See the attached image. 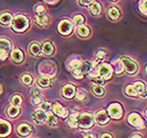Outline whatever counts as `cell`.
Masks as SVG:
<instances>
[{
  "label": "cell",
  "instance_id": "obj_23",
  "mask_svg": "<svg viewBox=\"0 0 147 138\" xmlns=\"http://www.w3.org/2000/svg\"><path fill=\"white\" fill-rule=\"evenodd\" d=\"M37 83H38V86H41V88H49V86H52V80H51V78H49V77L41 76L40 78H38Z\"/></svg>",
  "mask_w": 147,
  "mask_h": 138
},
{
  "label": "cell",
  "instance_id": "obj_34",
  "mask_svg": "<svg viewBox=\"0 0 147 138\" xmlns=\"http://www.w3.org/2000/svg\"><path fill=\"white\" fill-rule=\"evenodd\" d=\"M101 5H100V3L98 2H92V6H90V12H92V15H99L100 13H101Z\"/></svg>",
  "mask_w": 147,
  "mask_h": 138
},
{
  "label": "cell",
  "instance_id": "obj_41",
  "mask_svg": "<svg viewBox=\"0 0 147 138\" xmlns=\"http://www.w3.org/2000/svg\"><path fill=\"white\" fill-rule=\"evenodd\" d=\"M74 22H75L76 24L83 25V22H84V18H83V16H81V15L75 16V18H74Z\"/></svg>",
  "mask_w": 147,
  "mask_h": 138
},
{
  "label": "cell",
  "instance_id": "obj_36",
  "mask_svg": "<svg viewBox=\"0 0 147 138\" xmlns=\"http://www.w3.org/2000/svg\"><path fill=\"white\" fill-rule=\"evenodd\" d=\"M92 92H94V94L97 96H103L105 94V90L103 86H92Z\"/></svg>",
  "mask_w": 147,
  "mask_h": 138
},
{
  "label": "cell",
  "instance_id": "obj_22",
  "mask_svg": "<svg viewBox=\"0 0 147 138\" xmlns=\"http://www.w3.org/2000/svg\"><path fill=\"white\" fill-rule=\"evenodd\" d=\"M35 21L37 22L38 25H41V27H44L49 23V16L46 14H40V15H37L35 17Z\"/></svg>",
  "mask_w": 147,
  "mask_h": 138
},
{
  "label": "cell",
  "instance_id": "obj_10",
  "mask_svg": "<svg viewBox=\"0 0 147 138\" xmlns=\"http://www.w3.org/2000/svg\"><path fill=\"white\" fill-rule=\"evenodd\" d=\"M94 119H95L99 124L104 126V124H106V123L109 121V116H108L107 112L105 110H99L96 112Z\"/></svg>",
  "mask_w": 147,
  "mask_h": 138
},
{
  "label": "cell",
  "instance_id": "obj_29",
  "mask_svg": "<svg viewBox=\"0 0 147 138\" xmlns=\"http://www.w3.org/2000/svg\"><path fill=\"white\" fill-rule=\"evenodd\" d=\"M120 15H121V13H120V11L116 6H113V7L109 9V11H108V16H109V18L113 19V20L119 19Z\"/></svg>",
  "mask_w": 147,
  "mask_h": 138
},
{
  "label": "cell",
  "instance_id": "obj_16",
  "mask_svg": "<svg viewBox=\"0 0 147 138\" xmlns=\"http://www.w3.org/2000/svg\"><path fill=\"white\" fill-rule=\"evenodd\" d=\"M32 131H33L32 126L28 123H21L18 126V133L20 134V136H23V137H26V136L30 135Z\"/></svg>",
  "mask_w": 147,
  "mask_h": 138
},
{
  "label": "cell",
  "instance_id": "obj_28",
  "mask_svg": "<svg viewBox=\"0 0 147 138\" xmlns=\"http://www.w3.org/2000/svg\"><path fill=\"white\" fill-rule=\"evenodd\" d=\"M12 15L9 13H3L0 16V23H2L3 25H9V23L12 22Z\"/></svg>",
  "mask_w": 147,
  "mask_h": 138
},
{
  "label": "cell",
  "instance_id": "obj_3",
  "mask_svg": "<svg viewBox=\"0 0 147 138\" xmlns=\"http://www.w3.org/2000/svg\"><path fill=\"white\" fill-rule=\"evenodd\" d=\"M121 62H122L123 65V69L125 70V72L129 75H136V74L138 73L139 71V67L137 65V62L134 61L132 59H130L129 57L127 56H122L121 57Z\"/></svg>",
  "mask_w": 147,
  "mask_h": 138
},
{
  "label": "cell",
  "instance_id": "obj_6",
  "mask_svg": "<svg viewBox=\"0 0 147 138\" xmlns=\"http://www.w3.org/2000/svg\"><path fill=\"white\" fill-rule=\"evenodd\" d=\"M74 30V25L71 21H69L68 19H64L60 21L58 25V31L60 34L62 35H69Z\"/></svg>",
  "mask_w": 147,
  "mask_h": 138
},
{
  "label": "cell",
  "instance_id": "obj_12",
  "mask_svg": "<svg viewBox=\"0 0 147 138\" xmlns=\"http://www.w3.org/2000/svg\"><path fill=\"white\" fill-rule=\"evenodd\" d=\"M75 94H76V88L74 86L66 84V86H63V89H62V96L64 98L71 99L75 96Z\"/></svg>",
  "mask_w": 147,
  "mask_h": 138
},
{
  "label": "cell",
  "instance_id": "obj_40",
  "mask_svg": "<svg viewBox=\"0 0 147 138\" xmlns=\"http://www.w3.org/2000/svg\"><path fill=\"white\" fill-rule=\"evenodd\" d=\"M35 12L37 13V15L44 14V12H45V7H44V5H43V4L39 3V4H37L36 7H35Z\"/></svg>",
  "mask_w": 147,
  "mask_h": 138
},
{
  "label": "cell",
  "instance_id": "obj_47",
  "mask_svg": "<svg viewBox=\"0 0 147 138\" xmlns=\"http://www.w3.org/2000/svg\"><path fill=\"white\" fill-rule=\"evenodd\" d=\"M92 2L94 1H79V4L80 5H84V6H87V5H92Z\"/></svg>",
  "mask_w": 147,
  "mask_h": 138
},
{
  "label": "cell",
  "instance_id": "obj_7",
  "mask_svg": "<svg viewBox=\"0 0 147 138\" xmlns=\"http://www.w3.org/2000/svg\"><path fill=\"white\" fill-rule=\"evenodd\" d=\"M128 122L131 126L138 128V129H143L145 126V122L141 115H139L138 113H131L128 116Z\"/></svg>",
  "mask_w": 147,
  "mask_h": 138
},
{
  "label": "cell",
  "instance_id": "obj_37",
  "mask_svg": "<svg viewBox=\"0 0 147 138\" xmlns=\"http://www.w3.org/2000/svg\"><path fill=\"white\" fill-rule=\"evenodd\" d=\"M21 81L25 86H31L32 82H33V78H32V76L28 75V74H23L21 77Z\"/></svg>",
  "mask_w": 147,
  "mask_h": 138
},
{
  "label": "cell",
  "instance_id": "obj_30",
  "mask_svg": "<svg viewBox=\"0 0 147 138\" xmlns=\"http://www.w3.org/2000/svg\"><path fill=\"white\" fill-rule=\"evenodd\" d=\"M75 96H76V98L78 100H80V101H85L86 99H87V93H86V91L84 89L78 90L76 92V94H75Z\"/></svg>",
  "mask_w": 147,
  "mask_h": 138
},
{
  "label": "cell",
  "instance_id": "obj_31",
  "mask_svg": "<svg viewBox=\"0 0 147 138\" xmlns=\"http://www.w3.org/2000/svg\"><path fill=\"white\" fill-rule=\"evenodd\" d=\"M7 114H9V116L11 117V118H16V117L20 114V109L12 105V107H9V110H7Z\"/></svg>",
  "mask_w": 147,
  "mask_h": 138
},
{
  "label": "cell",
  "instance_id": "obj_35",
  "mask_svg": "<svg viewBox=\"0 0 147 138\" xmlns=\"http://www.w3.org/2000/svg\"><path fill=\"white\" fill-rule=\"evenodd\" d=\"M106 56H107V53L105 52L104 50H99L98 52H97V54H96L95 60L99 63L100 61L104 60V59L106 58Z\"/></svg>",
  "mask_w": 147,
  "mask_h": 138
},
{
  "label": "cell",
  "instance_id": "obj_46",
  "mask_svg": "<svg viewBox=\"0 0 147 138\" xmlns=\"http://www.w3.org/2000/svg\"><path fill=\"white\" fill-rule=\"evenodd\" d=\"M84 138H97L95 133L92 132H85L84 133Z\"/></svg>",
  "mask_w": 147,
  "mask_h": 138
},
{
  "label": "cell",
  "instance_id": "obj_42",
  "mask_svg": "<svg viewBox=\"0 0 147 138\" xmlns=\"http://www.w3.org/2000/svg\"><path fill=\"white\" fill-rule=\"evenodd\" d=\"M73 76L75 77L76 79L79 80V79H82L83 77H84V75H83V74L80 73V72H79V71H78V70H76V71H74V72H73Z\"/></svg>",
  "mask_w": 147,
  "mask_h": 138
},
{
  "label": "cell",
  "instance_id": "obj_39",
  "mask_svg": "<svg viewBox=\"0 0 147 138\" xmlns=\"http://www.w3.org/2000/svg\"><path fill=\"white\" fill-rule=\"evenodd\" d=\"M51 109H52V104L47 101H42V103L40 104V111L42 112H49Z\"/></svg>",
  "mask_w": 147,
  "mask_h": 138
},
{
  "label": "cell",
  "instance_id": "obj_26",
  "mask_svg": "<svg viewBox=\"0 0 147 138\" xmlns=\"http://www.w3.org/2000/svg\"><path fill=\"white\" fill-rule=\"evenodd\" d=\"M45 115H46V121H47V124H49V126H56L58 124L57 117H56V115H54L52 112H47Z\"/></svg>",
  "mask_w": 147,
  "mask_h": 138
},
{
  "label": "cell",
  "instance_id": "obj_45",
  "mask_svg": "<svg viewBox=\"0 0 147 138\" xmlns=\"http://www.w3.org/2000/svg\"><path fill=\"white\" fill-rule=\"evenodd\" d=\"M7 55H9L7 52L0 50V60H5V59L7 58Z\"/></svg>",
  "mask_w": 147,
  "mask_h": 138
},
{
  "label": "cell",
  "instance_id": "obj_38",
  "mask_svg": "<svg viewBox=\"0 0 147 138\" xmlns=\"http://www.w3.org/2000/svg\"><path fill=\"white\" fill-rule=\"evenodd\" d=\"M125 93L128 96H131V97H136V96H137V93H136V91H135V89H134V86H132V84H129V86H126Z\"/></svg>",
  "mask_w": 147,
  "mask_h": 138
},
{
  "label": "cell",
  "instance_id": "obj_49",
  "mask_svg": "<svg viewBox=\"0 0 147 138\" xmlns=\"http://www.w3.org/2000/svg\"><path fill=\"white\" fill-rule=\"evenodd\" d=\"M101 138H113V136L110 135L109 133H104V134L101 136Z\"/></svg>",
  "mask_w": 147,
  "mask_h": 138
},
{
  "label": "cell",
  "instance_id": "obj_2",
  "mask_svg": "<svg viewBox=\"0 0 147 138\" xmlns=\"http://www.w3.org/2000/svg\"><path fill=\"white\" fill-rule=\"evenodd\" d=\"M11 25H12L13 30L18 33L24 32L28 28V19L23 15H18L14 19H12Z\"/></svg>",
  "mask_w": 147,
  "mask_h": 138
},
{
  "label": "cell",
  "instance_id": "obj_17",
  "mask_svg": "<svg viewBox=\"0 0 147 138\" xmlns=\"http://www.w3.org/2000/svg\"><path fill=\"white\" fill-rule=\"evenodd\" d=\"M32 116H33V119H34L37 123H43L46 120L45 113L42 112V111H40V110L35 111Z\"/></svg>",
  "mask_w": 147,
  "mask_h": 138
},
{
  "label": "cell",
  "instance_id": "obj_19",
  "mask_svg": "<svg viewBox=\"0 0 147 138\" xmlns=\"http://www.w3.org/2000/svg\"><path fill=\"white\" fill-rule=\"evenodd\" d=\"M12 59H13V61H15L16 63H20V62L24 59V54H23V53H22L19 49L13 50Z\"/></svg>",
  "mask_w": 147,
  "mask_h": 138
},
{
  "label": "cell",
  "instance_id": "obj_11",
  "mask_svg": "<svg viewBox=\"0 0 147 138\" xmlns=\"http://www.w3.org/2000/svg\"><path fill=\"white\" fill-rule=\"evenodd\" d=\"M81 62H82V60H81L79 57L71 56V57H69V58L67 59V61H66V68H67L68 71L74 72V71H76L77 69L79 68V65Z\"/></svg>",
  "mask_w": 147,
  "mask_h": 138
},
{
  "label": "cell",
  "instance_id": "obj_48",
  "mask_svg": "<svg viewBox=\"0 0 147 138\" xmlns=\"http://www.w3.org/2000/svg\"><path fill=\"white\" fill-rule=\"evenodd\" d=\"M129 138H143V137H142L141 134H139V133H135V134H132Z\"/></svg>",
  "mask_w": 147,
  "mask_h": 138
},
{
  "label": "cell",
  "instance_id": "obj_8",
  "mask_svg": "<svg viewBox=\"0 0 147 138\" xmlns=\"http://www.w3.org/2000/svg\"><path fill=\"white\" fill-rule=\"evenodd\" d=\"M98 74L99 77L102 78L103 80H107L111 78V74H113V70L110 68V65H101L98 67Z\"/></svg>",
  "mask_w": 147,
  "mask_h": 138
},
{
  "label": "cell",
  "instance_id": "obj_14",
  "mask_svg": "<svg viewBox=\"0 0 147 138\" xmlns=\"http://www.w3.org/2000/svg\"><path fill=\"white\" fill-rule=\"evenodd\" d=\"M132 86H134V89H135L136 93H137V96H143V97H145V95H146V86H145L144 82L137 81Z\"/></svg>",
  "mask_w": 147,
  "mask_h": 138
},
{
  "label": "cell",
  "instance_id": "obj_1",
  "mask_svg": "<svg viewBox=\"0 0 147 138\" xmlns=\"http://www.w3.org/2000/svg\"><path fill=\"white\" fill-rule=\"evenodd\" d=\"M95 123V119L90 113L84 112V113H79L77 117V126H79L83 130L90 129Z\"/></svg>",
  "mask_w": 147,
  "mask_h": 138
},
{
  "label": "cell",
  "instance_id": "obj_20",
  "mask_svg": "<svg viewBox=\"0 0 147 138\" xmlns=\"http://www.w3.org/2000/svg\"><path fill=\"white\" fill-rule=\"evenodd\" d=\"M110 68H111V70H113V72L117 74V75L122 74L123 71H124L121 60H113V63H111V65H110Z\"/></svg>",
  "mask_w": 147,
  "mask_h": 138
},
{
  "label": "cell",
  "instance_id": "obj_5",
  "mask_svg": "<svg viewBox=\"0 0 147 138\" xmlns=\"http://www.w3.org/2000/svg\"><path fill=\"white\" fill-rule=\"evenodd\" d=\"M123 115V107L118 102L111 103L108 107V116H110L113 119H120Z\"/></svg>",
  "mask_w": 147,
  "mask_h": 138
},
{
  "label": "cell",
  "instance_id": "obj_51",
  "mask_svg": "<svg viewBox=\"0 0 147 138\" xmlns=\"http://www.w3.org/2000/svg\"><path fill=\"white\" fill-rule=\"evenodd\" d=\"M1 93H2V86H0V94H1Z\"/></svg>",
  "mask_w": 147,
  "mask_h": 138
},
{
  "label": "cell",
  "instance_id": "obj_44",
  "mask_svg": "<svg viewBox=\"0 0 147 138\" xmlns=\"http://www.w3.org/2000/svg\"><path fill=\"white\" fill-rule=\"evenodd\" d=\"M139 5H142V7H140V11H142V13L144 15H146V1H141V2L139 3Z\"/></svg>",
  "mask_w": 147,
  "mask_h": 138
},
{
  "label": "cell",
  "instance_id": "obj_25",
  "mask_svg": "<svg viewBox=\"0 0 147 138\" xmlns=\"http://www.w3.org/2000/svg\"><path fill=\"white\" fill-rule=\"evenodd\" d=\"M0 50L9 53L12 50V43L6 38H0Z\"/></svg>",
  "mask_w": 147,
  "mask_h": 138
},
{
  "label": "cell",
  "instance_id": "obj_4",
  "mask_svg": "<svg viewBox=\"0 0 147 138\" xmlns=\"http://www.w3.org/2000/svg\"><path fill=\"white\" fill-rule=\"evenodd\" d=\"M56 65L54 62L51 61H44L39 65V72H41L43 76H46L51 78L54 77L56 74Z\"/></svg>",
  "mask_w": 147,
  "mask_h": 138
},
{
  "label": "cell",
  "instance_id": "obj_24",
  "mask_svg": "<svg viewBox=\"0 0 147 138\" xmlns=\"http://www.w3.org/2000/svg\"><path fill=\"white\" fill-rule=\"evenodd\" d=\"M42 52V49H41V46L39 43L33 42L30 44V53L34 56H39Z\"/></svg>",
  "mask_w": 147,
  "mask_h": 138
},
{
  "label": "cell",
  "instance_id": "obj_43",
  "mask_svg": "<svg viewBox=\"0 0 147 138\" xmlns=\"http://www.w3.org/2000/svg\"><path fill=\"white\" fill-rule=\"evenodd\" d=\"M95 82L97 83V86H103L105 84V80H103L102 78H100V77H97V78H95Z\"/></svg>",
  "mask_w": 147,
  "mask_h": 138
},
{
  "label": "cell",
  "instance_id": "obj_13",
  "mask_svg": "<svg viewBox=\"0 0 147 138\" xmlns=\"http://www.w3.org/2000/svg\"><path fill=\"white\" fill-rule=\"evenodd\" d=\"M11 131H12L11 124L4 120H0V137H5L9 135Z\"/></svg>",
  "mask_w": 147,
  "mask_h": 138
},
{
  "label": "cell",
  "instance_id": "obj_33",
  "mask_svg": "<svg viewBox=\"0 0 147 138\" xmlns=\"http://www.w3.org/2000/svg\"><path fill=\"white\" fill-rule=\"evenodd\" d=\"M90 33L89 31V29L86 27V25H80L79 28H78V34L79 36L81 37H87Z\"/></svg>",
  "mask_w": 147,
  "mask_h": 138
},
{
  "label": "cell",
  "instance_id": "obj_50",
  "mask_svg": "<svg viewBox=\"0 0 147 138\" xmlns=\"http://www.w3.org/2000/svg\"><path fill=\"white\" fill-rule=\"evenodd\" d=\"M45 3H49V4H57L58 1H45Z\"/></svg>",
  "mask_w": 147,
  "mask_h": 138
},
{
  "label": "cell",
  "instance_id": "obj_21",
  "mask_svg": "<svg viewBox=\"0 0 147 138\" xmlns=\"http://www.w3.org/2000/svg\"><path fill=\"white\" fill-rule=\"evenodd\" d=\"M41 49H42V52L46 55H52L54 54L55 52V49H54V46H53L52 42H49V41H45V42L43 43L42 46H41Z\"/></svg>",
  "mask_w": 147,
  "mask_h": 138
},
{
  "label": "cell",
  "instance_id": "obj_27",
  "mask_svg": "<svg viewBox=\"0 0 147 138\" xmlns=\"http://www.w3.org/2000/svg\"><path fill=\"white\" fill-rule=\"evenodd\" d=\"M79 113L78 112H71V114L69 116H67V124L71 128H77V117H78Z\"/></svg>",
  "mask_w": 147,
  "mask_h": 138
},
{
  "label": "cell",
  "instance_id": "obj_18",
  "mask_svg": "<svg viewBox=\"0 0 147 138\" xmlns=\"http://www.w3.org/2000/svg\"><path fill=\"white\" fill-rule=\"evenodd\" d=\"M92 61H82L81 63H80L79 68L77 69V70L79 71L81 74L85 75V74H87L89 71L92 70Z\"/></svg>",
  "mask_w": 147,
  "mask_h": 138
},
{
  "label": "cell",
  "instance_id": "obj_32",
  "mask_svg": "<svg viewBox=\"0 0 147 138\" xmlns=\"http://www.w3.org/2000/svg\"><path fill=\"white\" fill-rule=\"evenodd\" d=\"M11 102H12V104L14 107H19L22 104V97L20 95H18V94L13 95L12 98H11Z\"/></svg>",
  "mask_w": 147,
  "mask_h": 138
},
{
  "label": "cell",
  "instance_id": "obj_9",
  "mask_svg": "<svg viewBox=\"0 0 147 138\" xmlns=\"http://www.w3.org/2000/svg\"><path fill=\"white\" fill-rule=\"evenodd\" d=\"M52 111H53V114L57 115V116L63 117V118L68 116V110L65 107H63L61 103H59V102L53 104Z\"/></svg>",
  "mask_w": 147,
  "mask_h": 138
},
{
  "label": "cell",
  "instance_id": "obj_15",
  "mask_svg": "<svg viewBox=\"0 0 147 138\" xmlns=\"http://www.w3.org/2000/svg\"><path fill=\"white\" fill-rule=\"evenodd\" d=\"M31 94H32V102L33 104L35 105H40V104L42 103V96H41V93L38 89H33L31 91Z\"/></svg>",
  "mask_w": 147,
  "mask_h": 138
}]
</instances>
